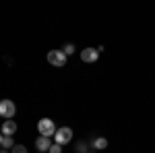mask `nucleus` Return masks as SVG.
<instances>
[{
    "mask_svg": "<svg viewBox=\"0 0 155 153\" xmlns=\"http://www.w3.org/2000/svg\"><path fill=\"white\" fill-rule=\"evenodd\" d=\"M79 151H81V153L87 151V149H85V143H79Z\"/></svg>",
    "mask_w": 155,
    "mask_h": 153,
    "instance_id": "ddd939ff",
    "label": "nucleus"
},
{
    "mask_svg": "<svg viewBox=\"0 0 155 153\" xmlns=\"http://www.w3.org/2000/svg\"><path fill=\"white\" fill-rule=\"evenodd\" d=\"M91 145H93V149H106L107 147V139L106 137H95Z\"/></svg>",
    "mask_w": 155,
    "mask_h": 153,
    "instance_id": "6e6552de",
    "label": "nucleus"
},
{
    "mask_svg": "<svg viewBox=\"0 0 155 153\" xmlns=\"http://www.w3.org/2000/svg\"><path fill=\"white\" fill-rule=\"evenodd\" d=\"M15 112H17V106H15L12 99H2L0 101V116L4 118V120H12Z\"/></svg>",
    "mask_w": 155,
    "mask_h": 153,
    "instance_id": "7ed1b4c3",
    "label": "nucleus"
},
{
    "mask_svg": "<svg viewBox=\"0 0 155 153\" xmlns=\"http://www.w3.org/2000/svg\"><path fill=\"white\" fill-rule=\"evenodd\" d=\"M0 132H2L4 137H12V135L17 132V122H15V120H4V122H2Z\"/></svg>",
    "mask_w": 155,
    "mask_h": 153,
    "instance_id": "423d86ee",
    "label": "nucleus"
},
{
    "mask_svg": "<svg viewBox=\"0 0 155 153\" xmlns=\"http://www.w3.org/2000/svg\"><path fill=\"white\" fill-rule=\"evenodd\" d=\"M62 52H64V54H66V56H71L72 52H74V44H66V46L62 48Z\"/></svg>",
    "mask_w": 155,
    "mask_h": 153,
    "instance_id": "9d476101",
    "label": "nucleus"
},
{
    "mask_svg": "<svg viewBox=\"0 0 155 153\" xmlns=\"http://www.w3.org/2000/svg\"><path fill=\"white\" fill-rule=\"evenodd\" d=\"M12 153H27V149H25V145H15Z\"/></svg>",
    "mask_w": 155,
    "mask_h": 153,
    "instance_id": "f8f14e48",
    "label": "nucleus"
},
{
    "mask_svg": "<svg viewBox=\"0 0 155 153\" xmlns=\"http://www.w3.org/2000/svg\"><path fill=\"white\" fill-rule=\"evenodd\" d=\"M54 137H56V143H58V145H66V143L72 141V130L68 128V126H62V128L56 130Z\"/></svg>",
    "mask_w": 155,
    "mask_h": 153,
    "instance_id": "20e7f679",
    "label": "nucleus"
},
{
    "mask_svg": "<svg viewBox=\"0 0 155 153\" xmlns=\"http://www.w3.org/2000/svg\"><path fill=\"white\" fill-rule=\"evenodd\" d=\"M66 54L62 52V50H50L48 52V62L52 66H56V68H62V66H66Z\"/></svg>",
    "mask_w": 155,
    "mask_h": 153,
    "instance_id": "f03ea898",
    "label": "nucleus"
},
{
    "mask_svg": "<svg viewBox=\"0 0 155 153\" xmlns=\"http://www.w3.org/2000/svg\"><path fill=\"white\" fill-rule=\"evenodd\" d=\"M97 58H99L97 48H85L83 52H81V60H83V62H95Z\"/></svg>",
    "mask_w": 155,
    "mask_h": 153,
    "instance_id": "39448f33",
    "label": "nucleus"
},
{
    "mask_svg": "<svg viewBox=\"0 0 155 153\" xmlns=\"http://www.w3.org/2000/svg\"><path fill=\"white\" fill-rule=\"evenodd\" d=\"M0 153H8V151H6V149H0Z\"/></svg>",
    "mask_w": 155,
    "mask_h": 153,
    "instance_id": "4468645a",
    "label": "nucleus"
},
{
    "mask_svg": "<svg viewBox=\"0 0 155 153\" xmlns=\"http://www.w3.org/2000/svg\"><path fill=\"white\" fill-rule=\"evenodd\" d=\"M0 147H2V149H12V147H15V141H12V137H2V143H0Z\"/></svg>",
    "mask_w": 155,
    "mask_h": 153,
    "instance_id": "1a4fd4ad",
    "label": "nucleus"
},
{
    "mask_svg": "<svg viewBox=\"0 0 155 153\" xmlns=\"http://www.w3.org/2000/svg\"><path fill=\"white\" fill-rule=\"evenodd\" d=\"M56 124L50 120V118H41L39 122H37V132H39V137H54L56 135Z\"/></svg>",
    "mask_w": 155,
    "mask_h": 153,
    "instance_id": "f257e3e1",
    "label": "nucleus"
},
{
    "mask_svg": "<svg viewBox=\"0 0 155 153\" xmlns=\"http://www.w3.org/2000/svg\"><path fill=\"white\" fill-rule=\"evenodd\" d=\"M48 153H62V145H58V143H54L52 147H50Z\"/></svg>",
    "mask_w": 155,
    "mask_h": 153,
    "instance_id": "9b49d317",
    "label": "nucleus"
},
{
    "mask_svg": "<svg viewBox=\"0 0 155 153\" xmlns=\"http://www.w3.org/2000/svg\"><path fill=\"white\" fill-rule=\"evenodd\" d=\"M54 143L50 141V137H37L35 139V147L37 151H50V147H52Z\"/></svg>",
    "mask_w": 155,
    "mask_h": 153,
    "instance_id": "0eeeda50",
    "label": "nucleus"
},
{
    "mask_svg": "<svg viewBox=\"0 0 155 153\" xmlns=\"http://www.w3.org/2000/svg\"><path fill=\"white\" fill-rule=\"evenodd\" d=\"M0 143H2V132H0Z\"/></svg>",
    "mask_w": 155,
    "mask_h": 153,
    "instance_id": "2eb2a0df",
    "label": "nucleus"
}]
</instances>
